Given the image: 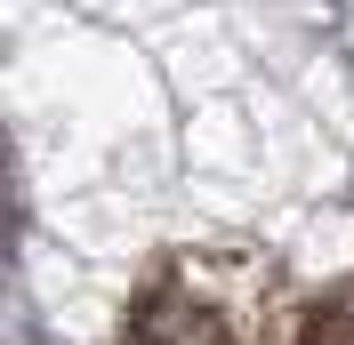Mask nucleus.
<instances>
[{
    "label": "nucleus",
    "mask_w": 354,
    "mask_h": 345,
    "mask_svg": "<svg viewBox=\"0 0 354 345\" xmlns=\"http://www.w3.org/2000/svg\"><path fill=\"white\" fill-rule=\"evenodd\" d=\"M298 345H354V289H338V297L306 305V322H298Z\"/></svg>",
    "instance_id": "obj_1"
}]
</instances>
